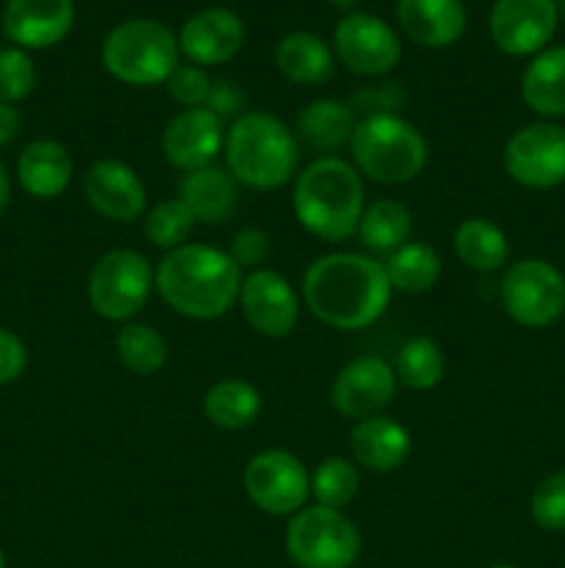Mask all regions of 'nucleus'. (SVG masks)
<instances>
[{
  "instance_id": "nucleus-1",
  "label": "nucleus",
  "mask_w": 565,
  "mask_h": 568,
  "mask_svg": "<svg viewBox=\"0 0 565 568\" xmlns=\"http://www.w3.org/2000/svg\"><path fill=\"white\" fill-rule=\"evenodd\" d=\"M391 281L382 261L363 253L319 255L302 272L305 308L332 331L371 327L391 305Z\"/></svg>"
},
{
  "instance_id": "nucleus-2",
  "label": "nucleus",
  "mask_w": 565,
  "mask_h": 568,
  "mask_svg": "<svg viewBox=\"0 0 565 568\" xmlns=\"http://www.w3.org/2000/svg\"><path fill=\"white\" fill-rule=\"evenodd\" d=\"M244 272L227 250L188 242L155 264V292L177 316L214 322L230 314L242 294Z\"/></svg>"
},
{
  "instance_id": "nucleus-3",
  "label": "nucleus",
  "mask_w": 565,
  "mask_h": 568,
  "mask_svg": "<svg viewBox=\"0 0 565 568\" xmlns=\"http://www.w3.org/2000/svg\"><path fill=\"white\" fill-rule=\"evenodd\" d=\"M291 209L310 236L327 244L347 242L358 233L366 209L363 175L341 155H316L294 178Z\"/></svg>"
},
{
  "instance_id": "nucleus-4",
  "label": "nucleus",
  "mask_w": 565,
  "mask_h": 568,
  "mask_svg": "<svg viewBox=\"0 0 565 568\" xmlns=\"http://www.w3.org/2000/svg\"><path fill=\"white\" fill-rule=\"evenodd\" d=\"M299 139L269 111H244L227 125L225 166L238 186L275 192L294 183L299 172Z\"/></svg>"
},
{
  "instance_id": "nucleus-5",
  "label": "nucleus",
  "mask_w": 565,
  "mask_h": 568,
  "mask_svg": "<svg viewBox=\"0 0 565 568\" xmlns=\"http://www.w3.org/2000/svg\"><path fill=\"white\" fill-rule=\"evenodd\" d=\"M352 166L371 183L404 186L424 172L430 144L424 133L402 114H377L358 120L349 142Z\"/></svg>"
},
{
  "instance_id": "nucleus-6",
  "label": "nucleus",
  "mask_w": 565,
  "mask_h": 568,
  "mask_svg": "<svg viewBox=\"0 0 565 568\" xmlns=\"http://www.w3.org/2000/svg\"><path fill=\"white\" fill-rule=\"evenodd\" d=\"M105 72L127 87H158L181 64L177 37L155 20H125L111 28L100 50Z\"/></svg>"
},
{
  "instance_id": "nucleus-7",
  "label": "nucleus",
  "mask_w": 565,
  "mask_h": 568,
  "mask_svg": "<svg viewBox=\"0 0 565 568\" xmlns=\"http://www.w3.org/2000/svg\"><path fill=\"white\" fill-rule=\"evenodd\" d=\"M155 292V266L147 255L131 247H114L94 261L86 297L94 314L105 322L127 325L147 308Z\"/></svg>"
},
{
  "instance_id": "nucleus-8",
  "label": "nucleus",
  "mask_w": 565,
  "mask_h": 568,
  "mask_svg": "<svg viewBox=\"0 0 565 568\" xmlns=\"http://www.w3.org/2000/svg\"><path fill=\"white\" fill-rule=\"evenodd\" d=\"M286 552L299 568H352L360 532L343 510L305 505L288 519Z\"/></svg>"
},
{
  "instance_id": "nucleus-9",
  "label": "nucleus",
  "mask_w": 565,
  "mask_h": 568,
  "mask_svg": "<svg viewBox=\"0 0 565 568\" xmlns=\"http://www.w3.org/2000/svg\"><path fill=\"white\" fill-rule=\"evenodd\" d=\"M499 297L515 325L541 331L565 314V277L543 258L515 261L504 270Z\"/></svg>"
},
{
  "instance_id": "nucleus-10",
  "label": "nucleus",
  "mask_w": 565,
  "mask_h": 568,
  "mask_svg": "<svg viewBox=\"0 0 565 568\" xmlns=\"http://www.w3.org/2000/svg\"><path fill=\"white\" fill-rule=\"evenodd\" d=\"M244 494L266 516H288L308 505L310 471L288 449H260L244 466Z\"/></svg>"
},
{
  "instance_id": "nucleus-11",
  "label": "nucleus",
  "mask_w": 565,
  "mask_h": 568,
  "mask_svg": "<svg viewBox=\"0 0 565 568\" xmlns=\"http://www.w3.org/2000/svg\"><path fill=\"white\" fill-rule=\"evenodd\" d=\"M332 53L360 78H382L402 59V42L382 17L352 11L332 31Z\"/></svg>"
},
{
  "instance_id": "nucleus-12",
  "label": "nucleus",
  "mask_w": 565,
  "mask_h": 568,
  "mask_svg": "<svg viewBox=\"0 0 565 568\" xmlns=\"http://www.w3.org/2000/svg\"><path fill=\"white\" fill-rule=\"evenodd\" d=\"M504 170L524 189H554L565 183V128L532 122L504 144Z\"/></svg>"
},
{
  "instance_id": "nucleus-13",
  "label": "nucleus",
  "mask_w": 565,
  "mask_h": 568,
  "mask_svg": "<svg viewBox=\"0 0 565 568\" xmlns=\"http://www.w3.org/2000/svg\"><path fill=\"white\" fill-rule=\"evenodd\" d=\"M397 372L380 355H360L338 369L330 388L332 408L352 422L380 416L397 397Z\"/></svg>"
},
{
  "instance_id": "nucleus-14",
  "label": "nucleus",
  "mask_w": 565,
  "mask_h": 568,
  "mask_svg": "<svg viewBox=\"0 0 565 568\" xmlns=\"http://www.w3.org/2000/svg\"><path fill=\"white\" fill-rule=\"evenodd\" d=\"M238 308L258 336L286 338L299 322L302 297L280 272L260 266L244 275Z\"/></svg>"
},
{
  "instance_id": "nucleus-15",
  "label": "nucleus",
  "mask_w": 565,
  "mask_h": 568,
  "mask_svg": "<svg viewBox=\"0 0 565 568\" xmlns=\"http://www.w3.org/2000/svg\"><path fill=\"white\" fill-rule=\"evenodd\" d=\"M557 0H496L487 17L491 39L502 53L535 55L557 31Z\"/></svg>"
},
{
  "instance_id": "nucleus-16",
  "label": "nucleus",
  "mask_w": 565,
  "mask_h": 568,
  "mask_svg": "<svg viewBox=\"0 0 565 568\" xmlns=\"http://www.w3.org/2000/svg\"><path fill=\"white\" fill-rule=\"evenodd\" d=\"M83 200L94 214L111 222L144 220L150 209L147 186L127 161L97 159L83 175Z\"/></svg>"
},
{
  "instance_id": "nucleus-17",
  "label": "nucleus",
  "mask_w": 565,
  "mask_h": 568,
  "mask_svg": "<svg viewBox=\"0 0 565 568\" xmlns=\"http://www.w3.org/2000/svg\"><path fill=\"white\" fill-rule=\"evenodd\" d=\"M225 122L208 109H181L161 133V153L170 166L181 172L216 164L225 150Z\"/></svg>"
},
{
  "instance_id": "nucleus-18",
  "label": "nucleus",
  "mask_w": 565,
  "mask_h": 568,
  "mask_svg": "<svg viewBox=\"0 0 565 568\" xmlns=\"http://www.w3.org/2000/svg\"><path fill=\"white\" fill-rule=\"evenodd\" d=\"M247 39L242 17L222 6L199 9L183 22L177 33V48L186 55L188 64L197 67H219L236 59Z\"/></svg>"
},
{
  "instance_id": "nucleus-19",
  "label": "nucleus",
  "mask_w": 565,
  "mask_h": 568,
  "mask_svg": "<svg viewBox=\"0 0 565 568\" xmlns=\"http://www.w3.org/2000/svg\"><path fill=\"white\" fill-rule=\"evenodd\" d=\"M75 22L72 0H9L3 11V31L17 48L48 50L66 39Z\"/></svg>"
},
{
  "instance_id": "nucleus-20",
  "label": "nucleus",
  "mask_w": 565,
  "mask_h": 568,
  "mask_svg": "<svg viewBox=\"0 0 565 568\" xmlns=\"http://www.w3.org/2000/svg\"><path fill=\"white\" fill-rule=\"evenodd\" d=\"M410 449H413V442H410L408 427L386 414L355 422L352 430H349L352 460L363 469L377 471V475L402 469L404 460L410 458Z\"/></svg>"
},
{
  "instance_id": "nucleus-21",
  "label": "nucleus",
  "mask_w": 565,
  "mask_h": 568,
  "mask_svg": "<svg viewBox=\"0 0 565 568\" xmlns=\"http://www.w3.org/2000/svg\"><path fill=\"white\" fill-rule=\"evenodd\" d=\"M399 28L421 48H452L465 33V6L460 0H399Z\"/></svg>"
},
{
  "instance_id": "nucleus-22",
  "label": "nucleus",
  "mask_w": 565,
  "mask_h": 568,
  "mask_svg": "<svg viewBox=\"0 0 565 568\" xmlns=\"http://www.w3.org/2000/svg\"><path fill=\"white\" fill-rule=\"evenodd\" d=\"M177 197L186 203L197 225H222L238 209V183L227 166L210 164L203 170L183 172Z\"/></svg>"
},
{
  "instance_id": "nucleus-23",
  "label": "nucleus",
  "mask_w": 565,
  "mask_h": 568,
  "mask_svg": "<svg viewBox=\"0 0 565 568\" xmlns=\"http://www.w3.org/2000/svg\"><path fill=\"white\" fill-rule=\"evenodd\" d=\"M72 155L55 139H33L17 159V181L33 200H55L72 181Z\"/></svg>"
},
{
  "instance_id": "nucleus-24",
  "label": "nucleus",
  "mask_w": 565,
  "mask_h": 568,
  "mask_svg": "<svg viewBox=\"0 0 565 568\" xmlns=\"http://www.w3.org/2000/svg\"><path fill=\"white\" fill-rule=\"evenodd\" d=\"M358 128V114L352 105L336 98H319L305 105L297 116L299 144L310 148L319 155H338L343 148H349Z\"/></svg>"
},
{
  "instance_id": "nucleus-25",
  "label": "nucleus",
  "mask_w": 565,
  "mask_h": 568,
  "mask_svg": "<svg viewBox=\"0 0 565 568\" xmlns=\"http://www.w3.org/2000/svg\"><path fill=\"white\" fill-rule=\"evenodd\" d=\"M275 64L286 81L297 87H321L336 75V53L314 31H291L277 42Z\"/></svg>"
},
{
  "instance_id": "nucleus-26",
  "label": "nucleus",
  "mask_w": 565,
  "mask_h": 568,
  "mask_svg": "<svg viewBox=\"0 0 565 568\" xmlns=\"http://www.w3.org/2000/svg\"><path fill=\"white\" fill-rule=\"evenodd\" d=\"M521 98L537 116H565V44L532 55L521 75Z\"/></svg>"
},
{
  "instance_id": "nucleus-27",
  "label": "nucleus",
  "mask_w": 565,
  "mask_h": 568,
  "mask_svg": "<svg viewBox=\"0 0 565 568\" xmlns=\"http://www.w3.org/2000/svg\"><path fill=\"white\" fill-rule=\"evenodd\" d=\"M264 410V397L258 388L242 377H222L210 383L203 397V414L219 430H247Z\"/></svg>"
},
{
  "instance_id": "nucleus-28",
  "label": "nucleus",
  "mask_w": 565,
  "mask_h": 568,
  "mask_svg": "<svg viewBox=\"0 0 565 568\" xmlns=\"http://www.w3.org/2000/svg\"><path fill=\"white\" fill-rule=\"evenodd\" d=\"M452 250L460 264L482 275L504 270L510 258L507 233L485 216H469L460 222L452 233Z\"/></svg>"
},
{
  "instance_id": "nucleus-29",
  "label": "nucleus",
  "mask_w": 565,
  "mask_h": 568,
  "mask_svg": "<svg viewBox=\"0 0 565 568\" xmlns=\"http://www.w3.org/2000/svg\"><path fill=\"white\" fill-rule=\"evenodd\" d=\"M413 233V214L402 200L380 197L366 203L358 225V239L369 253L391 255L402 244L410 242Z\"/></svg>"
},
{
  "instance_id": "nucleus-30",
  "label": "nucleus",
  "mask_w": 565,
  "mask_h": 568,
  "mask_svg": "<svg viewBox=\"0 0 565 568\" xmlns=\"http://www.w3.org/2000/svg\"><path fill=\"white\" fill-rule=\"evenodd\" d=\"M386 275L399 294H424L441 281L443 261L438 250L427 242H408L393 250L386 261Z\"/></svg>"
},
{
  "instance_id": "nucleus-31",
  "label": "nucleus",
  "mask_w": 565,
  "mask_h": 568,
  "mask_svg": "<svg viewBox=\"0 0 565 568\" xmlns=\"http://www.w3.org/2000/svg\"><path fill=\"white\" fill-rule=\"evenodd\" d=\"M116 358L133 375H158L170 361V342L164 333L144 322H127L116 333Z\"/></svg>"
},
{
  "instance_id": "nucleus-32",
  "label": "nucleus",
  "mask_w": 565,
  "mask_h": 568,
  "mask_svg": "<svg viewBox=\"0 0 565 568\" xmlns=\"http://www.w3.org/2000/svg\"><path fill=\"white\" fill-rule=\"evenodd\" d=\"M393 372H397V381L410 392H430L443 381L446 358L430 336H413L393 355Z\"/></svg>"
},
{
  "instance_id": "nucleus-33",
  "label": "nucleus",
  "mask_w": 565,
  "mask_h": 568,
  "mask_svg": "<svg viewBox=\"0 0 565 568\" xmlns=\"http://www.w3.org/2000/svg\"><path fill=\"white\" fill-rule=\"evenodd\" d=\"M358 466H355V460L341 458V455L319 460L316 469L310 471V499H314V505H321V508L343 510L358 497Z\"/></svg>"
},
{
  "instance_id": "nucleus-34",
  "label": "nucleus",
  "mask_w": 565,
  "mask_h": 568,
  "mask_svg": "<svg viewBox=\"0 0 565 568\" xmlns=\"http://www.w3.org/2000/svg\"><path fill=\"white\" fill-rule=\"evenodd\" d=\"M142 222L144 236H147L155 247L164 250V253L188 244V236H192L194 225H197L192 211L186 209V203H183L181 197H166L158 200L155 205H150Z\"/></svg>"
},
{
  "instance_id": "nucleus-35",
  "label": "nucleus",
  "mask_w": 565,
  "mask_h": 568,
  "mask_svg": "<svg viewBox=\"0 0 565 568\" xmlns=\"http://www.w3.org/2000/svg\"><path fill=\"white\" fill-rule=\"evenodd\" d=\"M37 89V64L22 48H0V100L22 103Z\"/></svg>"
},
{
  "instance_id": "nucleus-36",
  "label": "nucleus",
  "mask_w": 565,
  "mask_h": 568,
  "mask_svg": "<svg viewBox=\"0 0 565 568\" xmlns=\"http://www.w3.org/2000/svg\"><path fill=\"white\" fill-rule=\"evenodd\" d=\"M530 514L541 530H565V471H554L537 483L530 499Z\"/></svg>"
},
{
  "instance_id": "nucleus-37",
  "label": "nucleus",
  "mask_w": 565,
  "mask_h": 568,
  "mask_svg": "<svg viewBox=\"0 0 565 568\" xmlns=\"http://www.w3.org/2000/svg\"><path fill=\"white\" fill-rule=\"evenodd\" d=\"M164 87L166 92H170V98L175 100L181 109H203L214 81H210V75L203 70V67L188 64L186 61V64L175 67V72L166 78Z\"/></svg>"
},
{
  "instance_id": "nucleus-38",
  "label": "nucleus",
  "mask_w": 565,
  "mask_h": 568,
  "mask_svg": "<svg viewBox=\"0 0 565 568\" xmlns=\"http://www.w3.org/2000/svg\"><path fill=\"white\" fill-rule=\"evenodd\" d=\"M352 111L358 114V120L363 116H377V114H402V109L408 105V92H404L399 83L382 81V83H369V87L358 89L349 100Z\"/></svg>"
},
{
  "instance_id": "nucleus-39",
  "label": "nucleus",
  "mask_w": 565,
  "mask_h": 568,
  "mask_svg": "<svg viewBox=\"0 0 565 568\" xmlns=\"http://www.w3.org/2000/svg\"><path fill=\"white\" fill-rule=\"evenodd\" d=\"M227 255L236 261L242 272L260 270L271 255L269 233H266L264 227H255V225L238 227V231L233 233L230 244H227Z\"/></svg>"
},
{
  "instance_id": "nucleus-40",
  "label": "nucleus",
  "mask_w": 565,
  "mask_h": 568,
  "mask_svg": "<svg viewBox=\"0 0 565 568\" xmlns=\"http://www.w3.org/2000/svg\"><path fill=\"white\" fill-rule=\"evenodd\" d=\"M28 366V347L14 331L0 327V386L20 381Z\"/></svg>"
},
{
  "instance_id": "nucleus-41",
  "label": "nucleus",
  "mask_w": 565,
  "mask_h": 568,
  "mask_svg": "<svg viewBox=\"0 0 565 568\" xmlns=\"http://www.w3.org/2000/svg\"><path fill=\"white\" fill-rule=\"evenodd\" d=\"M244 105H247V94L233 81H214L208 100H205V109L219 116L222 122L238 120L244 114Z\"/></svg>"
},
{
  "instance_id": "nucleus-42",
  "label": "nucleus",
  "mask_w": 565,
  "mask_h": 568,
  "mask_svg": "<svg viewBox=\"0 0 565 568\" xmlns=\"http://www.w3.org/2000/svg\"><path fill=\"white\" fill-rule=\"evenodd\" d=\"M20 111L11 103H3V100H0V148H9V144L20 136Z\"/></svg>"
},
{
  "instance_id": "nucleus-43",
  "label": "nucleus",
  "mask_w": 565,
  "mask_h": 568,
  "mask_svg": "<svg viewBox=\"0 0 565 568\" xmlns=\"http://www.w3.org/2000/svg\"><path fill=\"white\" fill-rule=\"evenodd\" d=\"M11 197V181H9V172H6L3 161H0V216H3L6 205H9Z\"/></svg>"
},
{
  "instance_id": "nucleus-44",
  "label": "nucleus",
  "mask_w": 565,
  "mask_h": 568,
  "mask_svg": "<svg viewBox=\"0 0 565 568\" xmlns=\"http://www.w3.org/2000/svg\"><path fill=\"white\" fill-rule=\"evenodd\" d=\"M327 3L338 6V9H352V6L358 3V0H327Z\"/></svg>"
},
{
  "instance_id": "nucleus-45",
  "label": "nucleus",
  "mask_w": 565,
  "mask_h": 568,
  "mask_svg": "<svg viewBox=\"0 0 565 568\" xmlns=\"http://www.w3.org/2000/svg\"><path fill=\"white\" fill-rule=\"evenodd\" d=\"M0 568H6V555H3V547H0Z\"/></svg>"
},
{
  "instance_id": "nucleus-46",
  "label": "nucleus",
  "mask_w": 565,
  "mask_h": 568,
  "mask_svg": "<svg viewBox=\"0 0 565 568\" xmlns=\"http://www.w3.org/2000/svg\"><path fill=\"white\" fill-rule=\"evenodd\" d=\"M487 568H515V566H507V564H496V566H487Z\"/></svg>"
},
{
  "instance_id": "nucleus-47",
  "label": "nucleus",
  "mask_w": 565,
  "mask_h": 568,
  "mask_svg": "<svg viewBox=\"0 0 565 568\" xmlns=\"http://www.w3.org/2000/svg\"><path fill=\"white\" fill-rule=\"evenodd\" d=\"M557 9L563 11V14H565V0H559V3H557Z\"/></svg>"
}]
</instances>
